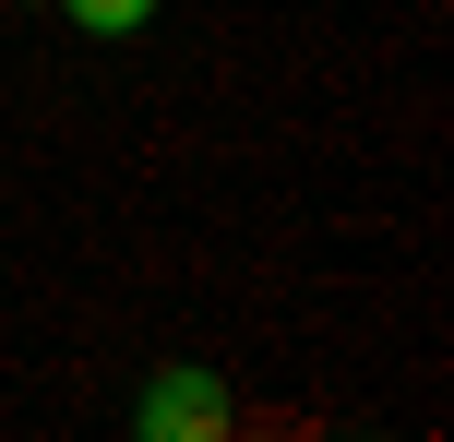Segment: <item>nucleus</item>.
<instances>
[{
    "label": "nucleus",
    "mask_w": 454,
    "mask_h": 442,
    "mask_svg": "<svg viewBox=\"0 0 454 442\" xmlns=\"http://www.w3.org/2000/svg\"><path fill=\"white\" fill-rule=\"evenodd\" d=\"M132 430L144 442H215L227 430V383L204 371V359H168V371L132 395Z\"/></svg>",
    "instance_id": "obj_1"
},
{
    "label": "nucleus",
    "mask_w": 454,
    "mask_h": 442,
    "mask_svg": "<svg viewBox=\"0 0 454 442\" xmlns=\"http://www.w3.org/2000/svg\"><path fill=\"white\" fill-rule=\"evenodd\" d=\"M48 12H60V24H84V36H144L168 0H48Z\"/></svg>",
    "instance_id": "obj_2"
}]
</instances>
